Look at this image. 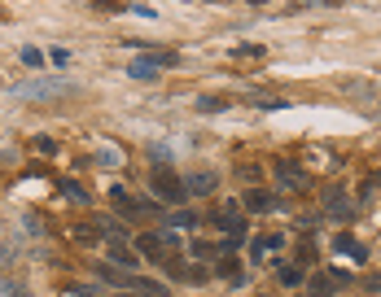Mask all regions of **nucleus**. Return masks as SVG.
I'll use <instances>...</instances> for the list:
<instances>
[{
    "mask_svg": "<svg viewBox=\"0 0 381 297\" xmlns=\"http://www.w3.org/2000/svg\"><path fill=\"white\" fill-rule=\"evenodd\" d=\"M215 271H220L224 280H233V284H245V275H241V267H237V258H233V254H224L220 262H215Z\"/></svg>",
    "mask_w": 381,
    "mask_h": 297,
    "instance_id": "11",
    "label": "nucleus"
},
{
    "mask_svg": "<svg viewBox=\"0 0 381 297\" xmlns=\"http://www.w3.org/2000/svg\"><path fill=\"white\" fill-rule=\"evenodd\" d=\"M22 61L31 66V70H40V66H44V53H40V48H31V44H27V48H22Z\"/></svg>",
    "mask_w": 381,
    "mask_h": 297,
    "instance_id": "18",
    "label": "nucleus"
},
{
    "mask_svg": "<svg viewBox=\"0 0 381 297\" xmlns=\"http://www.w3.org/2000/svg\"><path fill=\"white\" fill-rule=\"evenodd\" d=\"M106 262H114V267H136V254L127 250V245H110V254H106Z\"/></svg>",
    "mask_w": 381,
    "mask_h": 297,
    "instance_id": "12",
    "label": "nucleus"
},
{
    "mask_svg": "<svg viewBox=\"0 0 381 297\" xmlns=\"http://www.w3.org/2000/svg\"><path fill=\"white\" fill-rule=\"evenodd\" d=\"M368 289H373V293H381V275H373V280H368Z\"/></svg>",
    "mask_w": 381,
    "mask_h": 297,
    "instance_id": "27",
    "label": "nucleus"
},
{
    "mask_svg": "<svg viewBox=\"0 0 381 297\" xmlns=\"http://www.w3.org/2000/svg\"><path fill=\"white\" fill-rule=\"evenodd\" d=\"M197 109H206V114H220V109H228V96H202V101H197Z\"/></svg>",
    "mask_w": 381,
    "mask_h": 297,
    "instance_id": "17",
    "label": "nucleus"
},
{
    "mask_svg": "<svg viewBox=\"0 0 381 297\" xmlns=\"http://www.w3.org/2000/svg\"><path fill=\"white\" fill-rule=\"evenodd\" d=\"M149 184H154L158 197H167V201H185V197H189V188L180 184L171 171H154V179H149Z\"/></svg>",
    "mask_w": 381,
    "mask_h": 297,
    "instance_id": "5",
    "label": "nucleus"
},
{
    "mask_svg": "<svg viewBox=\"0 0 381 297\" xmlns=\"http://www.w3.org/2000/svg\"><path fill=\"white\" fill-rule=\"evenodd\" d=\"M62 192H66V197H75V201H88V192L79 188V184H71V179H62Z\"/></svg>",
    "mask_w": 381,
    "mask_h": 297,
    "instance_id": "19",
    "label": "nucleus"
},
{
    "mask_svg": "<svg viewBox=\"0 0 381 297\" xmlns=\"http://www.w3.org/2000/svg\"><path fill=\"white\" fill-rule=\"evenodd\" d=\"M276 275H280V284H307V275H303V267H294V262H285V267H280Z\"/></svg>",
    "mask_w": 381,
    "mask_h": 297,
    "instance_id": "15",
    "label": "nucleus"
},
{
    "mask_svg": "<svg viewBox=\"0 0 381 297\" xmlns=\"http://www.w3.org/2000/svg\"><path fill=\"white\" fill-rule=\"evenodd\" d=\"M259 297H272V293H259Z\"/></svg>",
    "mask_w": 381,
    "mask_h": 297,
    "instance_id": "29",
    "label": "nucleus"
},
{
    "mask_svg": "<svg viewBox=\"0 0 381 297\" xmlns=\"http://www.w3.org/2000/svg\"><path fill=\"white\" fill-rule=\"evenodd\" d=\"M215 184H220V179H215L210 171H197V175H189V197H206V192H215Z\"/></svg>",
    "mask_w": 381,
    "mask_h": 297,
    "instance_id": "7",
    "label": "nucleus"
},
{
    "mask_svg": "<svg viewBox=\"0 0 381 297\" xmlns=\"http://www.w3.org/2000/svg\"><path fill=\"white\" fill-rule=\"evenodd\" d=\"M254 105H259V109H289L285 101H272V96H254Z\"/></svg>",
    "mask_w": 381,
    "mask_h": 297,
    "instance_id": "21",
    "label": "nucleus"
},
{
    "mask_svg": "<svg viewBox=\"0 0 381 297\" xmlns=\"http://www.w3.org/2000/svg\"><path fill=\"white\" fill-rule=\"evenodd\" d=\"M324 214H329V219H338V223L355 219V201H351V197H346V188H342V184L324 188Z\"/></svg>",
    "mask_w": 381,
    "mask_h": 297,
    "instance_id": "2",
    "label": "nucleus"
},
{
    "mask_svg": "<svg viewBox=\"0 0 381 297\" xmlns=\"http://www.w3.org/2000/svg\"><path fill=\"white\" fill-rule=\"evenodd\" d=\"M136 250H141L145 258L162 262V258H167V250H175V236H171V232H149V236H136Z\"/></svg>",
    "mask_w": 381,
    "mask_h": 297,
    "instance_id": "3",
    "label": "nucleus"
},
{
    "mask_svg": "<svg viewBox=\"0 0 381 297\" xmlns=\"http://www.w3.org/2000/svg\"><path fill=\"white\" fill-rule=\"evenodd\" d=\"M66 293H75V297H101V293L88 289V284H66Z\"/></svg>",
    "mask_w": 381,
    "mask_h": 297,
    "instance_id": "23",
    "label": "nucleus"
},
{
    "mask_svg": "<svg viewBox=\"0 0 381 297\" xmlns=\"http://www.w3.org/2000/svg\"><path fill=\"white\" fill-rule=\"evenodd\" d=\"M215 223H220L224 232H228V241H241V236H245V223L237 219L233 210H220V214H215Z\"/></svg>",
    "mask_w": 381,
    "mask_h": 297,
    "instance_id": "8",
    "label": "nucleus"
},
{
    "mask_svg": "<svg viewBox=\"0 0 381 297\" xmlns=\"http://www.w3.org/2000/svg\"><path fill=\"white\" fill-rule=\"evenodd\" d=\"M31 144H36V148H40V153H44V158H53V153H57V144H53V140H48V136H36V140H31Z\"/></svg>",
    "mask_w": 381,
    "mask_h": 297,
    "instance_id": "20",
    "label": "nucleus"
},
{
    "mask_svg": "<svg viewBox=\"0 0 381 297\" xmlns=\"http://www.w3.org/2000/svg\"><path fill=\"white\" fill-rule=\"evenodd\" d=\"M0 293H5V297H27V289H18L13 280H0Z\"/></svg>",
    "mask_w": 381,
    "mask_h": 297,
    "instance_id": "22",
    "label": "nucleus"
},
{
    "mask_svg": "<svg viewBox=\"0 0 381 297\" xmlns=\"http://www.w3.org/2000/svg\"><path fill=\"white\" fill-rule=\"evenodd\" d=\"M110 201L119 206V210L127 214V219H136V214H158V206H154V201H145V197H131L127 188H114V192H110Z\"/></svg>",
    "mask_w": 381,
    "mask_h": 297,
    "instance_id": "4",
    "label": "nucleus"
},
{
    "mask_svg": "<svg viewBox=\"0 0 381 297\" xmlns=\"http://www.w3.org/2000/svg\"><path fill=\"white\" fill-rule=\"evenodd\" d=\"M171 223H175V227H193V214L180 210V214H171Z\"/></svg>",
    "mask_w": 381,
    "mask_h": 297,
    "instance_id": "25",
    "label": "nucleus"
},
{
    "mask_svg": "<svg viewBox=\"0 0 381 297\" xmlns=\"http://www.w3.org/2000/svg\"><path fill=\"white\" fill-rule=\"evenodd\" d=\"M338 280H342V275H316V280H307V284H311V297H329V293L338 289Z\"/></svg>",
    "mask_w": 381,
    "mask_h": 297,
    "instance_id": "13",
    "label": "nucleus"
},
{
    "mask_svg": "<svg viewBox=\"0 0 381 297\" xmlns=\"http://www.w3.org/2000/svg\"><path fill=\"white\" fill-rule=\"evenodd\" d=\"M48 57H53V66H66V61H71V53H66V48H53Z\"/></svg>",
    "mask_w": 381,
    "mask_h": 297,
    "instance_id": "26",
    "label": "nucleus"
},
{
    "mask_svg": "<svg viewBox=\"0 0 381 297\" xmlns=\"http://www.w3.org/2000/svg\"><path fill=\"white\" fill-rule=\"evenodd\" d=\"M96 271H101V280H106V284H119L123 293L131 289V275H127L123 267H114V262H101V267H96Z\"/></svg>",
    "mask_w": 381,
    "mask_h": 297,
    "instance_id": "9",
    "label": "nucleus"
},
{
    "mask_svg": "<svg viewBox=\"0 0 381 297\" xmlns=\"http://www.w3.org/2000/svg\"><path fill=\"white\" fill-rule=\"evenodd\" d=\"M171 57H141V61H131L127 66V75L131 79H145V84H149V79H158V66H167Z\"/></svg>",
    "mask_w": 381,
    "mask_h": 297,
    "instance_id": "6",
    "label": "nucleus"
},
{
    "mask_svg": "<svg viewBox=\"0 0 381 297\" xmlns=\"http://www.w3.org/2000/svg\"><path fill=\"white\" fill-rule=\"evenodd\" d=\"M96 232L110 236V245H123V223H114V219H96Z\"/></svg>",
    "mask_w": 381,
    "mask_h": 297,
    "instance_id": "14",
    "label": "nucleus"
},
{
    "mask_svg": "<svg viewBox=\"0 0 381 297\" xmlns=\"http://www.w3.org/2000/svg\"><path fill=\"white\" fill-rule=\"evenodd\" d=\"M241 201H245V210H276V197H272V192H263V188H250V192L241 197Z\"/></svg>",
    "mask_w": 381,
    "mask_h": 297,
    "instance_id": "10",
    "label": "nucleus"
},
{
    "mask_svg": "<svg viewBox=\"0 0 381 297\" xmlns=\"http://www.w3.org/2000/svg\"><path fill=\"white\" fill-rule=\"evenodd\" d=\"M22 227H27L31 236H36V232H40V219H36V214H22Z\"/></svg>",
    "mask_w": 381,
    "mask_h": 297,
    "instance_id": "24",
    "label": "nucleus"
},
{
    "mask_svg": "<svg viewBox=\"0 0 381 297\" xmlns=\"http://www.w3.org/2000/svg\"><path fill=\"white\" fill-rule=\"evenodd\" d=\"M272 250H280V236H259L254 241V258H268Z\"/></svg>",
    "mask_w": 381,
    "mask_h": 297,
    "instance_id": "16",
    "label": "nucleus"
},
{
    "mask_svg": "<svg viewBox=\"0 0 381 297\" xmlns=\"http://www.w3.org/2000/svg\"><path fill=\"white\" fill-rule=\"evenodd\" d=\"M119 297H149V293H131V289H127V293H119Z\"/></svg>",
    "mask_w": 381,
    "mask_h": 297,
    "instance_id": "28",
    "label": "nucleus"
},
{
    "mask_svg": "<svg viewBox=\"0 0 381 297\" xmlns=\"http://www.w3.org/2000/svg\"><path fill=\"white\" fill-rule=\"evenodd\" d=\"M13 92H18L22 101H27V96H31V101H57V96L71 92V84H66V79H27V84H18Z\"/></svg>",
    "mask_w": 381,
    "mask_h": 297,
    "instance_id": "1",
    "label": "nucleus"
}]
</instances>
